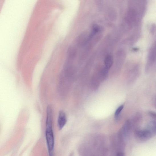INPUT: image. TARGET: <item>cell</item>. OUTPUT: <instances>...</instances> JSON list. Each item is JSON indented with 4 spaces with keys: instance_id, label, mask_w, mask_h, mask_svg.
Returning a JSON list of instances; mask_svg holds the SVG:
<instances>
[{
    "instance_id": "8992f818",
    "label": "cell",
    "mask_w": 156,
    "mask_h": 156,
    "mask_svg": "<svg viewBox=\"0 0 156 156\" xmlns=\"http://www.w3.org/2000/svg\"><path fill=\"white\" fill-rule=\"evenodd\" d=\"M124 105H121L119 106L116 110L115 113V118L116 119L118 118L121 112L124 109Z\"/></svg>"
},
{
    "instance_id": "277c9868",
    "label": "cell",
    "mask_w": 156,
    "mask_h": 156,
    "mask_svg": "<svg viewBox=\"0 0 156 156\" xmlns=\"http://www.w3.org/2000/svg\"><path fill=\"white\" fill-rule=\"evenodd\" d=\"M136 136L138 138L142 140L149 139L151 136V133L148 130L139 131L136 132Z\"/></svg>"
},
{
    "instance_id": "3957f363",
    "label": "cell",
    "mask_w": 156,
    "mask_h": 156,
    "mask_svg": "<svg viewBox=\"0 0 156 156\" xmlns=\"http://www.w3.org/2000/svg\"><path fill=\"white\" fill-rule=\"evenodd\" d=\"M67 122L66 115L62 110L59 112L58 120V126L59 130H61L65 125Z\"/></svg>"
},
{
    "instance_id": "6da1fadb",
    "label": "cell",
    "mask_w": 156,
    "mask_h": 156,
    "mask_svg": "<svg viewBox=\"0 0 156 156\" xmlns=\"http://www.w3.org/2000/svg\"><path fill=\"white\" fill-rule=\"evenodd\" d=\"M45 132L46 144L49 156H54L55 140L53 129V113L52 107L49 106L46 110Z\"/></svg>"
},
{
    "instance_id": "ba28073f",
    "label": "cell",
    "mask_w": 156,
    "mask_h": 156,
    "mask_svg": "<svg viewBox=\"0 0 156 156\" xmlns=\"http://www.w3.org/2000/svg\"><path fill=\"white\" fill-rule=\"evenodd\" d=\"M155 104H156V101H155Z\"/></svg>"
},
{
    "instance_id": "5b68a950",
    "label": "cell",
    "mask_w": 156,
    "mask_h": 156,
    "mask_svg": "<svg viewBox=\"0 0 156 156\" xmlns=\"http://www.w3.org/2000/svg\"><path fill=\"white\" fill-rule=\"evenodd\" d=\"M105 68L107 70L109 69L112 65L113 63V59L112 56L108 55L106 56L105 59Z\"/></svg>"
},
{
    "instance_id": "52a82bcc",
    "label": "cell",
    "mask_w": 156,
    "mask_h": 156,
    "mask_svg": "<svg viewBox=\"0 0 156 156\" xmlns=\"http://www.w3.org/2000/svg\"><path fill=\"white\" fill-rule=\"evenodd\" d=\"M117 156H124V155L122 153H119L117 154Z\"/></svg>"
},
{
    "instance_id": "7a4b0ae2",
    "label": "cell",
    "mask_w": 156,
    "mask_h": 156,
    "mask_svg": "<svg viewBox=\"0 0 156 156\" xmlns=\"http://www.w3.org/2000/svg\"><path fill=\"white\" fill-rule=\"evenodd\" d=\"M149 115L151 120L148 125V130L151 134H156V113L153 111H150Z\"/></svg>"
}]
</instances>
